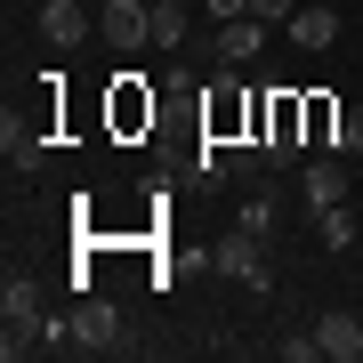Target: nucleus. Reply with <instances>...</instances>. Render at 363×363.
Segmentation results:
<instances>
[{"label": "nucleus", "mask_w": 363, "mask_h": 363, "mask_svg": "<svg viewBox=\"0 0 363 363\" xmlns=\"http://www.w3.org/2000/svg\"><path fill=\"white\" fill-rule=\"evenodd\" d=\"M0 355L9 363L49 355V298H40L33 274H9V283H0Z\"/></svg>", "instance_id": "nucleus-1"}, {"label": "nucleus", "mask_w": 363, "mask_h": 363, "mask_svg": "<svg viewBox=\"0 0 363 363\" xmlns=\"http://www.w3.org/2000/svg\"><path fill=\"white\" fill-rule=\"evenodd\" d=\"M65 323H73V355H121V347H130V339H121V307H113V298H97V291L73 298Z\"/></svg>", "instance_id": "nucleus-2"}, {"label": "nucleus", "mask_w": 363, "mask_h": 363, "mask_svg": "<svg viewBox=\"0 0 363 363\" xmlns=\"http://www.w3.org/2000/svg\"><path fill=\"white\" fill-rule=\"evenodd\" d=\"M210 267H218V274H234V283H242V291H274V267H267V242H259V234H242V226L210 242Z\"/></svg>", "instance_id": "nucleus-3"}, {"label": "nucleus", "mask_w": 363, "mask_h": 363, "mask_svg": "<svg viewBox=\"0 0 363 363\" xmlns=\"http://www.w3.org/2000/svg\"><path fill=\"white\" fill-rule=\"evenodd\" d=\"M97 33L113 40L121 57H138V49H154V9H145V0H105V9H97Z\"/></svg>", "instance_id": "nucleus-4"}, {"label": "nucleus", "mask_w": 363, "mask_h": 363, "mask_svg": "<svg viewBox=\"0 0 363 363\" xmlns=\"http://www.w3.org/2000/svg\"><path fill=\"white\" fill-rule=\"evenodd\" d=\"M267 33H274V25H259V16H234V25H210V57H218V65L234 73V65H250V57L267 49Z\"/></svg>", "instance_id": "nucleus-5"}, {"label": "nucleus", "mask_w": 363, "mask_h": 363, "mask_svg": "<svg viewBox=\"0 0 363 363\" xmlns=\"http://www.w3.org/2000/svg\"><path fill=\"white\" fill-rule=\"evenodd\" d=\"M298 194H307V210H331V202H347V169H339V154H315V162H298Z\"/></svg>", "instance_id": "nucleus-6"}, {"label": "nucleus", "mask_w": 363, "mask_h": 363, "mask_svg": "<svg viewBox=\"0 0 363 363\" xmlns=\"http://www.w3.org/2000/svg\"><path fill=\"white\" fill-rule=\"evenodd\" d=\"M0 154H9V169H40L49 162V138L33 130V121H16V105L0 113Z\"/></svg>", "instance_id": "nucleus-7"}, {"label": "nucleus", "mask_w": 363, "mask_h": 363, "mask_svg": "<svg viewBox=\"0 0 363 363\" xmlns=\"http://www.w3.org/2000/svg\"><path fill=\"white\" fill-rule=\"evenodd\" d=\"M307 145H331V154H347V105L307 97Z\"/></svg>", "instance_id": "nucleus-8"}, {"label": "nucleus", "mask_w": 363, "mask_h": 363, "mask_svg": "<svg viewBox=\"0 0 363 363\" xmlns=\"http://www.w3.org/2000/svg\"><path fill=\"white\" fill-rule=\"evenodd\" d=\"M315 339H323L331 363H363V323H355V315H323V323H315Z\"/></svg>", "instance_id": "nucleus-9"}, {"label": "nucleus", "mask_w": 363, "mask_h": 363, "mask_svg": "<svg viewBox=\"0 0 363 363\" xmlns=\"http://www.w3.org/2000/svg\"><path fill=\"white\" fill-rule=\"evenodd\" d=\"M81 33H89V16H81L73 0H40V40H49V49H73Z\"/></svg>", "instance_id": "nucleus-10"}, {"label": "nucleus", "mask_w": 363, "mask_h": 363, "mask_svg": "<svg viewBox=\"0 0 363 363\" xmlns=\"http://www.w3.org/2000/svg\"><path fill=\"white\" fill-rule=\"evenodd\" d=\"M291 40H298L307 57H323L331 40H339V9H298V16H291Z\"/></svg>", "instance_id": "nucleus-11"}, {"label": "nucleus", "mask_w": 363, "mask_h": 363, "mask_svg": "<svg viewBox=\"0 0 363 363\" xmlns=\"http://www.w3.org/2000/svg\"><path fill=\"white\" fill-rule=\"evenodd\" d=\"M186 16H194L186 0H154V49H169V57H178L186 40H194V25H186Z\"/></svg>", "instance_id": "nucleus-12"}, {"label": "nucleus", "mask_w": 363, "mask_h": 363, "mask_svg": "<svg viewBox=\"0 0 363 363\" xmlns=\"http://www.w3.org/2000/svg\"><path fill=\"white\" fill-rule=\"evenodd\" d=\"M315 234H323L331 250H355V210H347V202H331V210H315Z\"/></svg>", "instance_id": "nucleus-13"}, {"label": "nucleus", "mask_w": 363, "mask_h": 363, "mask_svg": "<svg viewBox=\"0 0 363 363\" xmlns=\"http://www.w3.org/2000/svg\"><path fill=\"white\" fill-rule=\"evenodd\" d=\"M234 226H242V234H259V242L274 234V194H267V186H259V194H242V218H234Z\"/></svg>", "instance_id": "nucleus-14"}, {"label": "nucleus", "mask_w": 363, "mask_h": 363, "mask_svg": "<svg viewBox=\"0 0 363 363\" xmlns=\"http://www.w3.org/2000/svg\"><path fill=\"white\" fill-rule=\"evenodd\" d=\"M250 16H259V25H291L298 0H250Z\"/></svg>", "instance_id": "nucleus-15"}, {"label": "nucleus", "mask_w": 363, "mask_h": 363, "mask_svg": "<svg viewBox=\"0 0 363 363\" xmlns=\"http://www.w3.org/2000/svg\"><path fill=\"white\" fill-rule=\"evenodd\" d=\"M315 355H323V339H315V331H307V339H283V363H315Z\"/></svg>", "instance_id": "nucleus-16"}, {"label": "nucleus", "mask_w": 363, "mask_h": 363, "mask_svg": "<svg viewBox=\"0 0 363 363\" xmlns=\"http://www.w3.org/2000/svg\"><path fill=\"white\" fill-rule=\"evenodd\" d=\"M347 154H363V105H347Z\"/></svg>", "instance_id": "nucleus-17"}, {"label": "nucleus", "mask_w": 363, "mask_h": 363, "mask_svg": "<svg viewBox=\"0 0 363 363\" xmlns=\"http://www.w3.org/2000/svg\"><path fill=\"white\" fill-rule=\"evenodd\" d=\"M186 9H202V0H186Z\"/></svg>", "instance_id": "nucleus-18"}]
</instances>
